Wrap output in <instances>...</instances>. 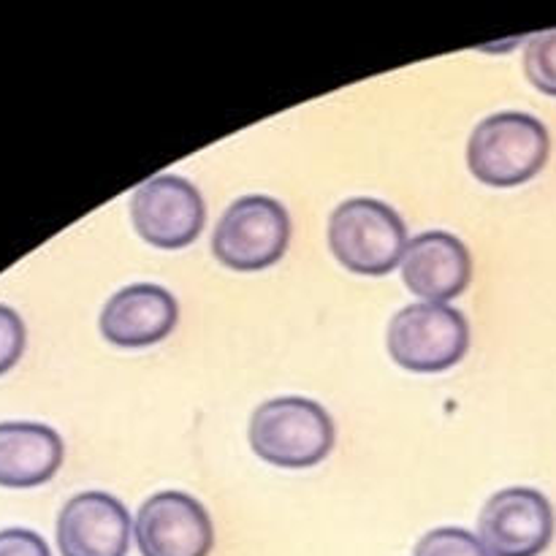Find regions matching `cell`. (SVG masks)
<instances>
[{
	"instance_id": "5b68a950",
	"label": "cell",
	"mask_w": 556,
	"mask_h": 556,
	"mask_svg": "<svg viewBox=\"0 0 556 556\" xmlns=\"http://www.w3.org/2000/svg\"><path fill=\"white\" fill-rule=\"evenodd\" d=\"M291 242V217L271 195H242L217 220L212 255L233 271L275 266Z\"/></svg>"
},
{
	"instance_id": "9a60e30c",
	"label": "cell",
	"mask_w": 556,
	"mask_h": 556,
	"mask_svg": "<svg viewBox=\"0 0 556 556\" xmlns=\"http://www.w3.org/2000/svg\"><path fill=\"white\" fill-rule=\"evenodd\" d=\"M25 324L11 307L0 304V375L16 367V362L25 353Z\"/></svg>"
},
{
	"instance_id": "7c38bea8",
	"label": "cell",
	"mask_w": 556,
	"mask_h": 556,
	"mask_svg": "<svg viewBox=\"0 0 556 556\" xmlns=\"http://www.w3.org/2000/svg\"><path fill=\"white\" fill-rule=\"evenodd\" d=\"M63 440L47 424H0V486L33 489L52 481L63 465Z\"/></svg>"
},
{
	"instance_id": "30bf717a",
	"label": "cell",
	"mask_w": 556,
	"mask_h": 556,
	"mask_svg": "<svg viewBox=\"0 0 556 556\" xmlns=\"http://www.w3.org/2000/svg\"><path fill=\"white\" fill-rule=\"evenodd\" d=\"M400 269L413 296L429 304H448L470 286L472 255L454 233L424 231L407 242Z\"/></svg>"
},
{
	"instance_id": "2e32d148",
	"label": "cell",
	"mask_w": 556,
	"mask_h": 556,
	"mask_svg": "<svg viewBox=\"0 0 556 556\" xmlns=\"http://www.w3.org/2000/svg\"><path fill=\"white\" fill-rule=\"evenodd\" d=\"M0 556H52V552L38 532L11 527L0 530Z\"/></svg>"
},
{
	"instance_id": "3957f363",
	"label": "cell",
	"mask_w": 556,
	"mask_h": 556,
	"mask_svg": "<svg viewBox=\"0 0 556 556\" xmlns=\"http://www.w3.org/2000/svg\"><path fill=\"white\" fill-rule=\"evenodd\" d=\"M326 237L334 258L348 271L364 277L391 275L410 242L400 212L367 195L342 201L331 212Z\"/></svg>"
},
{
	"instance_id": "52a82bcc",
	"label": "cell",
	"mask_w": 556,
	"mask_h": 556,
	"mask_svg": "<svg viewBox=\"0 0 556 556\" xmlns=\"http://www.w3.org/2000/svg\"><path fill=\"white\" fill-rule=\"evenodd\" d=\"M478 538L492 556H541L554 538L552 503L538 489H503L483 505Z\"/></svg>"
},
{
	"instance_id": "5bb4252c",
	"label": "cell",
	"mask_w": 556,
	"mask_h": 556,
	"mask_svg": "<svg viewBox=\"0 0 556 556\" xmlns=\"http://www.w3.org/2000/svg\"><path fill=\"white\" fill-rule=\"evenodd\" d=\"M413 556H492L481 538L462 527H438L413 548Z\"/></svg>"
},
{
	"instance_id": "277c9868",
	"label": "cell",
	"mask_w": 556,
	"mask_h": 556,
	"mask_svg": "<svg viewBox=\"0 0 556 556\" xmlns=\"http://www.w3.org/2000/svg\"><path fill=\"white\" fill-rule=\"evenodd\" d=\"M386 345L389 356L407 372H445L467 356L470 324L451 304L418 302L391 318Z\"/></svg>"
},
{
	"instance_id": "6da1fadb",
	"label": "cell",
	"mask_w": 556,
	"mask_h": 556,
	"mask_svg": "<svg viewBox=\"0 0 556 556\" xmlns=\"http://www.w3.org/2000/svg\"><path fill=\"white\" fill-rule=\"evenodd\" d=\"M248 438L258 459L282 470H307L331 454L337 432L324 405L304 396H280L255 407Z\"/></svg>"
},
{
	"instance_id": "8fae6325",
	"label": "cell",
	"mask_w": 556,
	"mask_h": 556,
	"mask_svg": "<svg viewBox=\"0 0 556 556\" xmlns=\"http://www.w3.org/2000/svg\"><path fill=\"white\" fill-rule=\"evenodd\" d=\"M179 320V304L172 291L152 282H134L119 288L101 309L98 329L103 340L114 348H139L157 345L174 331Z\"/></svg>"
},
{
	"instance_id": "8992f818",
	"label": "cell",
	"mask_w": 556,
	"mask_h": 556,
	"mask_svg": "<svg viewBox=\"0 0 556 556\" xmlns=\"http://www.w3.org/2000/svg\"><path fill=\"white\" fill-rule=\"evenodd\" d=\"M130 220L152 248L182 250L204 231L206 206L193 182L177 174H157L130 195Z\"/></svg>"
},
{
	"instance_id": "7a4b0ae2",
	"label": "cell",
	"mask_w": 556,
	"mask_h": 556,
	"mask_svg": "<svg viewBox=\"0 0 556 556\" xmlns=\"http://www.w3.org/2000/svg\"><path fill=\"white\" fill-rule=\"evenodd\" d=\"M552 152L546 125L527 112H497L476 125L467 141L472 177L492 188H516L543 172Z\"/></svg>"
},
{
	"instance_id": "ba28073f",
	"label": "cell",
	"mask_w": 556,
	"mask_h": 556,
	"mask_svg": "<svg viewBox=\"0 0 556 556\" xmlns=\"http://www.w3.org/2000/svg\"><path fill=\"white\" fill-rule=\"evenodd\" d=\"M134 535L141 556H210L215 527L195 497L157 492L139 508Z\"/></svg>"
},
{
	"instance_id": "4fadbf2b",
	"label": "cell",
	"mask_w": 556,
	"mask_h": 556,
	"mask_svg": "<svg viewBox=\"0 0 556 556\" xmlns=\"http://www.w3.org/2000/svg\"><path fill=\"white\" fill-rule=\"evenodd\" d=\"M525 74L535 90L556 98V27L527 38Z\"/></svg>"
},
{
	"instance_id": "9c48e42d",
	"label": "cell",
	"mask_w": 556,
	"mask_h": 556,
	"mask_svg": "<svg viewBox=\"0 0 556 556\" xmlns=\"http://www.w3.org/2000/svg\"><path fill=\"white\" fill-rule=\"evenodd\" d=\"M130 532L134 519L117 497L81 492L63 505L54 535L63 556H125Z\"/></svg>"
}]
</instances>
